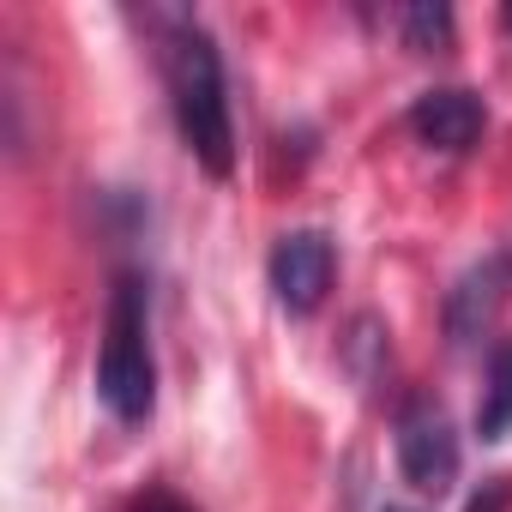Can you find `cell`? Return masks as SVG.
I'll return each instance as SVG.
<instances>
[{
    "label": "cell",
    "instance_id": "obj_8",
    "mask_svg": "<svg viewBox=\"0 0 512 512\" xmlns=\"http://www.w3.org/2000/svg\"><path fill=\"white\" fill-rule=\"evenodd\" d=\"M398 37L410 55H440L452 43V7H440V0H416V7L398 13Z\"/></svg>",
    "mask_w": 512,
    "mask_h": 512
},
{
    "label": "cell",
    "instance_id": "obj_5",
    "mask_svg": "<svg viewBox=\"0 0 512 512\" xmlns=\"http://www.w3.org/2000/svg\"><path fill=\"white\" fill-rule=\"evenodd\" d=\"M266 272H272V290H278V302L290 314H314L326 302V290H332L338 247H332L326 229H290V235H278Z\"/></svg>",
    "mask_w": 512,
    "mask_h": 512
},
{
    "label": "cell",
    "instance_id": "obj_7",
    "mask_svg": "<svg viewBox=\"0 0 512 512\" xmlns=\"http://www.w3.org/2000/svg\"><path fill=\"white\" fill-rule=\"evenodd\" d=\"M476 434L482 440H506L512 434V338H500L488 350V380H482V404H476Z\"/></svg>",
    "mask_w": 512,
    "mask_h": 512
},
{
    "label": "cell",
    "instance_id": "obj_10",
    "mask_svg": "<svg viewBox=\"0 0 512 512\" xmlns=\"http://www.w3.org/2000/svg\"><path fill=\"white\" fill-rule=\"evenodd\" d=\"M506 506H512V476H494V482L464 506V512H506Z\"/></svg>",
    "mask_w": 512,
    "mask_h": 512
},
{
    "label": "cell",
    "instance_id": "obj_1",
    "mask_svg": "<svg viewBox=\"0 0 512 512\" xmlns=\"http://www.w3.org/2000/svg\"><path fill=\"white\" fill-rule=\"evenodd\" d=\"M157 61H163L169 115H175V133H181L187 157L211 181H229V169H235V121H229V85H223L217 37L193 13H157Z\"/></svg>",
    "mask_w": 512,
    "mask_h": 512
},
{
    "label": "cell",
    "instance_id": "obj_2",
    "mask_svg": "<svg viewBox=\"0 0 512 512\" xmlns=\"http://www.w3.org/2000/svg\"><path fill=\"white\" fill-rule=\"evenodd\" d=\"M97 398L115 422L139 428L157 410V356H151V290L145 272H115L97 344Z\"/></svg>",
    "mask_w": 512,
    "mask_h": 512
},
{
    "label": "cell",
    "instance_id": "obj_4",
    "mask_svg": "<svg viewBox=\"0 0 512 512\" xmlns=\"http://www.w3.org/2000/svg\"><path fill=\"white\" fill-rule=\"evenodd\" d=\"M512 302V247H488L476 266L458 272V284L440 302V326L452 350H470L488 338V326L500 320V308Z\"/></svg>",
    "mask_w": 512,
    "mask_h": 512
},
{
    "label": "cell",
    "instance_id": "obj_11",
    "mask_svg": "<svg viewBox=\"0 0 512 512\" xmlns=\"http://www.w3.org/2000/svg\"><path fill=\"white\" fill-rule=\"evenodd\" d=\"M500 25H506V31H512V7H506V13H500Z\"/></svg>",
    "mask_w": 512,
    "mask_h": 512
},
{
    "label": "cell",
    "instance_id": "obj_9",
    "mask_svg": "<svg viewBox=\"0 0 512 512\" xmlns=\"http://www.w3.org/2000/svg\"><path fill=\"white\" fill-rule=\"evenodd\" d=\"M127 512H199L193 500H181L175 488H145V494H133V506Z\"/></svg>",
    "mask_w": 512,
    "mask_h": 512
},
{
    "label": "cell",
    "instance_id": "obj_12",
    "mask_svg": "<svg viewBox=\"0 0 512 512\" xmlns=\"http://www.w3.org/2000/svg\"><path fill=\"white\" fill-rule=\"evenodd\" d=\"M386 512H410V506H386Z\"/></svg>",
    "mask_w": 512,
    "mask_h": 512
},
{
    "label": "cell",
    "instance_id": "obj_6",
    "mask_svg": "<svg viewBox=\"0 0 512 512\" xmlns=\"http://www.w3.org/2000/svg\"><path fill=\"white\" fill-rule=\"evenodd\" d=\"M482 127H488V109H482V97L464 91V85H434V91H422V97L410 103V133H416L422 145L446 151V157H464V151L482 139Z\"/></svg>",
    "mask_w": 512,
    "mask_h": 512
},
{
    "label": "cell",
    "instance_id": "obj_3",
    "mask_svg": "<svg viewBox=\"0 0 512 512\" xmlns=\"http://www.w3.org/2000/svg\"><path fill=\"white\" fill-rule=\"evenodd\" d=\"M392 446H398V470L416 494H446L458 482V464H464L458 428L434 398H410L398 410V440Z\"/></svg>",
    "mask_w": 512,
    "mask_h": 512
}]
</instances>
